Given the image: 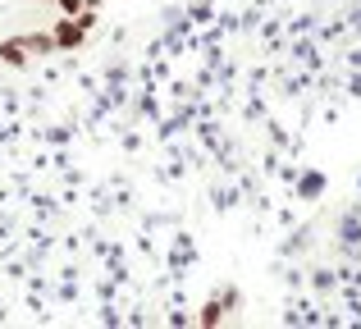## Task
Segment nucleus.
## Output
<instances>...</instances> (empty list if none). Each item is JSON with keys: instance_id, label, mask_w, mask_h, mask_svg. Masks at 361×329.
I'll return each mask as SVG.
<instances>
[{"instance_id": "4", "label": "nucleus", "mask_w": 361, "mask_h": 329, "mask_svg": "<svg viewBox=\"0 0 361 329\" xmlns=\"http://www.w3.org/2000/svg\"><path fill=\"white\" fill-rule=\"evenodd\" d=\"M23 42H27V55H37V60H46V55H60V51H55L51 27H46V32H23Z\"/></svg>"}, {"instance_id": "2", "label": "nucleus", "mask_w": 361, "mask_h": 329, "mask_svg": "<svg viewBox=\"0 0 361 329\" xmlns=\"http://www.w3.org/2000/svg\"><path fill=\"white\" fill-rule=\"evenodd\" d=\"M27 60H32V55H27V42H23V32H14V37H0V64H5V69H23Z\"/></svg>"}, {"instance_id": "6", "label": "nucleus", "mask_w": 361, "mask_h": 329, "mask_svg": "<svg viewBox=\"0 0 361 329\" xmlns=\"http://www.w3.org/2000/svg\"><path fill=\"white\" fill-rule=\"evenodd\" d=\"M55 5H60V14H82L87 0H55Z\"/></svg>"}, {"instance_id": "7", "label": "nucleus", "mask_w": 361, "mask_h": 329, "mask_svg": "<svg viewBox=\"0 0 361 329\" xmlns=\"http://www.w3.org/2000/svg\"><path fill=\"white\" fill-rule=\"evenodd\" d=\"M32 5H55V0H32Z\"/></svg>"}, {"instance_id": "3", "label": "nucleus", "mask_w": 361, "mask_h": 329, "mask_svg": "<svg viewBox=\"0 0 361 329\" xmlns=\"http://www.w3.org/2000/svg\"><path fill=\"white\" fill-rule=\"evenodd\" d=\"M229 311H233V306L224 302V293H220V297H211V302H206L202 311H197V325H202V329H215V325L229 321Z\"/></svg>"}, {"instance_id": "5", "label": "nucleus", "mask_w": 361, "mask_h": 329, "mask_svg": "<svg viewBox=\"0 0 361 329\" xmlns=\"http://www.w3.org/2000/svg\"><path fill=\"white\" fill-rule=\"evenodd\" d=\"M320 187H325V178H320V174H307V178H302V197H316Z\"/></svg>"}, {"instance_id": "1", "label": "nucleus", "mask_w": 361, "mask_h": 329, "mask_svg": "<svg viewBox=\"0 0 361 329\" xmlns=\"http://www.w3.org/2000/svg\"><path fill=\"white\" fill-rule=\"evenodd\" d=\"M51 37H55V51H60V55H73V51H78V46L92 37V27H82L78 14H64V18H55Z\"/></svg>"}]
</instances>
